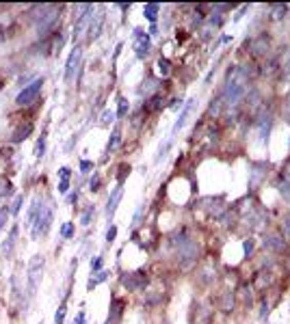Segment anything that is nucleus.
Listing matches in <instances>:
<instances>
[{"instance_id": "f257e3e1", "label": "nucleus", "mask_w": 290, "mask_h": 324, "mask_svg": "<svg viewBox=\"0 0 290 324\" xmlns=\"http://www.w3.org/2000/svg\"><path fill=\"white\" fill-rule=\"evenodd\" d=\"M44 78H35L30 85H26L22 91L17 93V98H15V104L17 106H30L33 102H37V98H39V93H41V89H44Z\"/></svg>"}, {"instance_id": "f03ea898", "label": "nucleus", "mask_w": 290, "mask_h": 324, "mask_svg": "<svg viewBox=\"0 0 290 324\" xmlns=\"http://www.w3.org/2000/svg\"><path fill=\"white\" fill-rule=\"evenodd\" d=\"M52 218H55V207L50 203H44V207H41V212L37 216V221L33 223V238L46 236L50 232V225H52Z\"/></svg>"}, {"instance_id": "7ed1b4c3", "label": "nucleus", "mask_w": 290, "mask_h": 324, "mask_svg": "<svg viewBox=\"0 0 290 324\" xmlns=\"http://www.w3.org/2000/svg\"><path fill=\"white\" fill-rule=\"evenodd\" d=\"M41 268H44V255H35L28 264V296H33L37 285H39Z\"/></svg>"}, {"instance_id": "20e7f679", "label": "nucleus", "mask_w": 290, "mask_h": 324, "mask_svg": "<svg viewBox=\"0 0 290 324\" xmlns=\"http://www.w3.org/2000/svg\"><path fill=\"white\" fill-rule=\"evenodd\" d=\"M264 249L275 255H284L288 251V240L282 236V232H271L264 236Z\"/></svg>"}, {"instance_id": "39448f33", "label": "nucleus", "mask_w": 290, "mask_h": 324, "mask_svg": "<svg viewBox=\"0 0 290 324\" xmlns=\"http://www.w3.org/2000/svg\"><path fill=\"white\" fill-rule=\"evenodd\" d=\"M121 283L126 285L130 292H139L148 285V275L143 270H134V273H123L121 275Z\"/></svg>"}, {"instance_id": "423d86ee", "label": "nucleus", "mask_w": 290, "mask_h": 324, "mask_svg": "<svg viewBox=\"0 0 290 324\" xmlns=\"http://www.w3.org/2000/svg\"><path fill=\"white\" fill-rule=\"evenodd\" d=\"M80 61H82V48L76 46L74 50H71V54L65 63V82H71L76 76V71L80 69Z\"/></svg>"}, {"instance_id": "0eeeda50", "label": "nucleus", "mask_w": 290, "mask_h": 324, "mask_svg": "<svg viewBox=\"0 0 290 324\" xmlns=\"http://www.w3.org/2000/svg\"><path fill=\"white\" fill-rule=\"evenodd\" d=\"M249 46H251L249 52H251V56H253V59H264V56L271 54V39L264 37V35L256 37Z\"/></svg>"}, {"instance_id": "6e6552de", "label": "nucleus", "mask_w": 290, "mask_h": 324, "mask_svg": "<svg viewBox=\"0 0 290 324\" xmlns=\"http://www.w3.org/2000/svg\"><path fill=\"white\" fill-rule=\"evenodd\" d=\"M238 74H241L247 82H251V80H256L258 76H260V65H258L256 61H247V63H243V65H238Z\"/></svg>"}, {"instance_id": "1a4fd4ad", "label": "nucleus", "mask_w": 290, "mask_h": 324, "mask_svg": "<svg viewBox=\"0 0 290 324\" xmlns=\"http://www.w3.org/2000/svg\"><path fill=\"white\" fill-rule=\"evenodd\" d=\"M33 128H35V125H33V121H22V123H20L17 125V128L13 130V134H11V143H22V141H26L28 137H30V132H33Z\"/></svg>"}, {"instance_id": "9d476101", "label": "nucleus", "mask_w": 290, "mask_h": 324, "mask_svg": "<svg viewBox=\"0 0 290 324\" xmlns=\"http://www.w3.org/2000/svg\"><path fill=\"white\" fill-rule=\"evenodd\" d=\"M91 15V26H89V39H98L100 30H102V22H104V13H102V9H93Z\"/></svg>"}, {"instance_id": "9b49d317", "label": "nucleus", "mask_w": 290, "mask_h": 324, "mask_svg": "<svg viewBox=\"0 0 290 324\" xmlns=\"http://www.w3.org/2000/svg\"><path fill=\"white\" fill-rule=\"evenodd\" d=\"M216 305L221 307V311H234V307H236L234 290H225V292H221V296L216 298Z\"/></svg>"}, {"instance_id": "f8f14e48", "label": "nucleus", "mask_w": 290, "mask_h": 324, "mask_svg": "<svg viewBox=\"0 0 290 324\" xmlns=\"http://www.w3.org/2000/svg\"><path fill=\"white\" fill-rule=\"evenodd\" d=\"M121 197H123V186L119 184V186L115 188V190L111 193V197H108V205H106V214H108V218H113V214L117 212V207H119Z\"/></svg>"}, {"instance_id": "ddd939ff", "label": "nucleus", "mask_w": 290, "mask_h": 324, "mask_svg": "<svg viewBox=\"0 0 290 324\" xmlns=\"http://www.w3.org/2000/svg\"><path fill=\"white\" fill-rule=\"evenodd\" d=\"M17 234H20V227L13 225V227H11V232H9V238L3 242V246H0V251H3V255H5V257H11L13 246H15V242H17Z\"/></svg>"}, {"instance_id": "4468645a", "label": "nucleus", "mask_w": 290, "mask_h": 324, "mask_svg": "<svg viewBox=\"0 0 290 324\" xmlns=\"http://www.w3.org/2000/svg\"><path fill=\"white\" fill-rule=\"evenodd\" d=\"M121 313H123V300H121V298H113L106 324H117V322L121 320Z\"/></svg>"}, {"instance_id": "2eb2a0df", "label": "nucleus", "mask_w": 290, "mask_h": 324, "mask_svg": "<svg viewBox=\"0 0 290 324\" xmlns=\"http://www.w3.org/2000/svg\"><path fill=\"white\" fill-rule=\"evenodd\" d=\"M191 108H193V102H189L184 106V110L180 112V117H178V121H175V125H173V130H171V134H169V143H173V139H175V134H178L180 130H182V125L186 123V117H189V112H191Z\"/></svg>"}, {"instance_id": "dca6fc26", "label": "nucleus", "mask_w": 290, "mask_h": 324, "mask_svg": "<svg viewBox=\"0 0 290 324\" xmlns=\"http://www.w3.org/2000/svg\"><path fill=\"white\" fill-rule=\"evenodd\" d=\"M266 177V169H264V164H253V169H251V177H249V186L256 188L262 184V180Z\"/></svg>"}, {"instance_id": "f3484780", "label": "nucleus", "mask_w": 290, "mask_h": 324, "mask_svg": "<svg viewBox=\"0 0 290 324\" xmlns=\"http://www.w3.org/2000/svg\"><path fill=\"white\" fill-rule=\"evenodd\" d=\"M253 285L258 290H266L268 285H271V270H258L256 279H253Z\"/></svg>"}, {"instance_id": "a211bd4d", "label": "nucleus", "mask_w": 290, "mask_h": 324, "mask_svg": "<svg viewBox=\"0 0 290 324\" xmlns=\"http://www.w3.org/2000/svg\"><path fill=\"white\" fill-rule=\"evenodd\" d=\"M41 207H44V201L35 199V201H33V205H30L28 214H26V225H28V227H33V223L37 221V216H39V212H41Z\"/></svg>"}, {"instance_id": "6ab92c4d", "label": "nucleus", "mask_w": 290, "mask_h": 324, "mask_svg": "<svg viewBox=\"0 0 290 324\" xmlns=\"http://www.w3.org/2000/svg\"><path fill=\"white\" fill-rule=\"evenodd\" d=\"M150 50H152V41H150V37L145 35V37H141L139 41H137V56L139 59H145L150 54Z\"/></svg>"}, {"instance_id": "aec40b11", "label": "nucleus", "mask_w": 290, "mask_h": 324, "mask_svg": "<svg viewBox=\"0 0 290 324\" xmlns=\"http://www.w3.org/2000/svg\"><path fill=\"white\" fill-rule=\"evenodd\" d=\"M162 106V98L160 96H152L150 100L143 102V112H156Z\"/></svg>"}, {"instance_id": "412c9836", "label": "nucleus", "mask_w": 290, "mask_h": 324, "mask_svg": "<svg viewBox=\"0 0 290 324\" xmlns=\"http://www.w3.org/2000/svg\"><path fill=\"white\" fill-rule=\"evenodd\" d=\"M277 188H279V193L284 195V199L290 203V177H288V175H282V177H279Z\"/></svg>"}, {"instance_id": "4be33fe9", "label": "nucleus", "mask_w": 290, "mask_h": 324, "mask_svg": "<svg viewBox=\"0 0 290 324\" xmlns=\"http://www.w3.org/2000/svg\"><path fill=\"white\" fill-rule=\"evenodd\" d=\"M119 143H121V130L119 128H115L113 130V134H111V141H108V147H106V151L108 154H113L117 147H119Z\"/></svg>"}, {"instance_id": "5701e85b", "label": "nucleus", "mask_w": 290, "mask_h": 324, "mask_svg": "<svg viewBox=\"0 0 290 324\" xmlns=\"http://www.w3.org/2000/svg\"><path fill=\"white\" fill-rule=\"evenodd\" d=\"M158 9H160L158 5H145V7H143V15L148 17L152 24H156V17H158Z\"/></svg>"}, {"instance_id": "b1692460", "label": "nucleus", "mask_w": 290, "mask_h": 324, "mask_svg": "<svg viewBox=\"0 0 290 324\" xmlns=\"http://www.w3.org/2000/svg\"><path fill=\"white\" fill-rule=\"evenodd\" d=\"M225 108V104H223V100H221V96L219 98H216V100H212L210 102V108H208V115H210V117H219V115H221V110Z\"/></svg>"}, {"instance_id": "393cba45", "label": "nucleus", "mask_w": 290, "mask_h": 324, "mask_svg": "<svg viewBox=\"0 0 290 324\" xmlns=\"http://www.w3.org/2000/svg\"><path fill=\"white\" fill-rule=\"evenodd\" d=\"M108 279V270H100V273H96V277H91L89 279V283H87V290L91 292L93 288H96L98 283H102V281H106Z\"/></svg>"}, {"instance_id": "a878e982", "label": "nucleus", "mask_w": 290, "mask_h": 324, "mask_svg": "<svg viewBox=\"0 0 290 324\" xmlns=\"http://www.w3.org/2000/svg\"><path fill=\"white\" fill-rule=\"evenodd\" d=\"M288 7L286 5H271V20H282L286 17Z\"/></svg>"}, {"instance_id": "bb28decb", "label": "nucleus", "mask_w": 290, "mask_h": 324, "mask_svg": "<svg viewBox=\"0 0 290 324\" xmlns=\"http://www.w3.org/2000/svg\"><path fill=\"white\" fill-rule=\"evenodd\" d=\"M93 214H96V205H87L85 210H82V216H80V225H89L91 223V218H93Z\"/></svg>"}, {"instance_id": "cd10ccee", "label": "nucleus", "mask_w": 290, "mask_h": 324, "mask_svg": "<svg viewBox=\"0 0 290 324\" xmlns=\"http://www.w3.org/2000/svg\"><path fill=\"white\" fill-rule=\"evenodd\" d=\"M46 154V134H41L35 143V158H41Z\"/></svg>"}, {"instance_id": "c85d7f7f", "label": "nucleus", "mask_w": 290, "mask_h": 324, "mask_svg": "<svg viewBox=\"0 0 290 324\" xmlns=\"http://www.w3.org/2000/svg\"><path fill=\"white\" fill-rule=\"evenodd\" d=\"M279 69L284 71V74H290V50H286L282 59H279Z\"/></svg>"}, {"instance_id": "c756f323", "label": "nucleus", "mask_w": 290, "mask_h": 324, "mask_svg": "<svg viewBox=\"0 0 290 324\" xmlns=\"http://www.w3.org/2000/svg\"><path fill=\"white\" fill-rule=\"evenodd\" d=\"M65 313H67V305H65V302H61L57 313H55V324H63L65 322Z\"/></svg>"}, {"instance_id": "7c9ffc66", "label": "nucleus", "mask_w": 290, "mask_h": 324, "mask_svg": "<svg viewBox=\"0 0 290 324\" xmlns=\"http://www.w3.org/2000/svg\"><path fill=\"white\" fill-rule=\"evenodd\" d=\"M102 188V177H100V173H93V177L89 180V190L91 193H98Z\"/></svg>"}, {"instance_id": "2f4dec72", "label": "nucleus", "mask_w": 290, "mask_h": 324, "mask_svg": "<svg viewBox=\"0 0 290 324\" xmlns=\"http://www.w3.org/2000/svg\"><path fill=\"white\" fill-rule=\"evenodd\" d=\"M9 195H13V184L9 180H3L0 182V197H9Z\"/></svg>"}, {"instance_id": "473e14b6", "label": "nucleus", "mask_w": 290, "mask_h": 324, "mask_svg": "<svg viewBox=\"0 0 290 324\" xmlns=\"http://www.w3.org/2000/svg\"><path fill=\"white\" fill-rule=\"evenodd\" d=\"M130 110V102L126 98H119V108H117V117H126Z\"/></svg>"}, {"instance_id": "72a5a7b5", "label": "nucleus", "mask_w": 290, "mask_h": 324, "mask_svg": "<svg viewBox=\"0 0 290 324\" xmlns=\"http://www.w3.org/2000/svg\"><path fill=\"white\" fill-rule=\"evenodd\" d=\"M115 117H117V115L113 112V110H104V112H102L100 125H108V123H113V121H115Z\"/></svg>"}, {"instance_id": "f704fd0d", "label": "nucleus", "mask_w": 290, "mask_h": 324, "mask_svg": "<svg viewBox=\"0 0 290 324\" xmlns=\"http://www.w3.org/2000/svg\"><path fill=\"white\" fill-rule=\"evenodd\" d=\"M71 234H74V223H65L63 227H61V238H71Z\"/></svg>"}, {"instance_id": "c9c22d12", "label": "nucleus", "mask_w": 290, "mask_h": 324, "mask_svg": "<svg viewBox=\"0 0 290 324\" xmlns=\"http://www.w3.org/2000/svg\"><path fill=\"white\" fill-rule=\"evenodd\" d=\"M9 216H11V207L3 205V207H0V229H3V225H5V221H7Z\"/></svg>"}, {"instance_id": "e433bc0d", "label": "nucleus", "mask_w": 290, "mask_h": 324, "mask_svg": "<svg viewBox=\"0 0 290 324\" xmlns=\"http://www.w3.org/2000/svg\"><path fill=\"white\" fill-rule=\"evenodd\" d=\"M243 249H245V257H253V240L249 238V240H245V242H243Z\"/></svg>"}, {"instance_id": "4c0bfd02", "label": "nucleus", "mask_w": 290, "mask_h": 324, "mask_svg": "<svg viewBox=\"0 0 290 324\" xmlns=\"http://www.w3.org/2000/svg\"><path fill=\"white\" fill-rule=\"evenodd\" d=\"M282 236H284L286 240H290V216L282 218Z\"/></svg>"}, {"instance_id": "58836bf2", "label": "nucleus", "mask_w": 290, "mask_h": 324, "mask_svg": "<svg viewBox=\"0 0 290 324\" xmlns=\"http://www.w3.org/2000/svg\"><path fill=\"white\" fill-rule=\"evenodd\" d=\"M158 69H160V74H162V76H167L169 71H171V63H169L167 59H165V61L160 59V61H158Z\"/></svg>"}, {"instance_id": "ea45409f", "label": "nucleus", "mask_w": 290, "mask_h": 324, "mask_svg": "<svg viewBox=\"0 0 290 324\" xmlns=\"http://www.w3.org/2000/svg\"><path fill=\"white\" fill-rule=\"evenodd\" d=\"M22 203H24V197H22V195L15 197V201H13V205H11V216H15V214L20 212V207H22Z\"/></svg>"}, {"instance_id": "a19ab883", "label": "nucleus", "mask_w": 290, "mask_h": 324, "mask_svg": "<svg viewBox=\"0 0 290 324\" xmlns=\"http://www.w3.org/2000/svg\"><path fill=\"white\" fill-rule=\"evenodd\" d=\"M115 238H117V227L115 225H111L108 227V232H106V242L111 244V242H115Z\"/></svg>"}, {"instance_id": "79ce46f5", "label": "nucleus", "mask_w": 290, "mask_h": 324, "mask_svg": "<svg viewBox=\"0 0 290 324\" xmlns=\"http://www.w3.org/2000/svg\"><path fill=\"white\" fill-rule=\"evenodd\" d=\"M128 173H130V166H128V164H121V166H119V171H117V180H119V184L123 182V177H126Z\"/></svg>"}, {"instance_id": "37998d69", "label": "nucleus", "mask_w": 290, "mask_h": 324, "mask_svg": "<svg viewBox=\"0 0 290 324\" xmlns=\"http://www.w3.org/2000/svg\"><path fill=\"white\" fill-rule=\"evenodd\" d=\"M91 270H93V273H100V270H102V257L91 259Z\"/></svg>"}, {"instance_id": "c03bdc74", "label": "nucleus", "mask_w": 290, "mask_h": 324, "mask_svg": "<svg viewBox=\"0 0 290 324\" xmlns=\"http://www.w3.org/2000/svg\"><path fill=\"white\" fill-rule=\"evenodd\" d=\"M59 175H61V180H69L71 169H69V166H61V169H59Z\"/></svg>"}, {"instance_id": "a18cd8bd", "label": "nucleus", "mask_w": 290, "mask_h": 324, "mask_svg": "<svg viewBox=\"0 0 290 324\" xmlns=\"http://www.w3.org/2000/svg\"><path fill=\"white\" fill-rule=\"evenodd\" d=\"M67 190H69V180H61V182H59V193L65 195Z\"/></svg>"}, {"instance_id": "49530a36", "label": "nucleus", "mask_w": 290, "mask_h": 324, "mask_svg": "<svg viewBox=\"0 0 290 324\" xmlns=\"http://www.w3.org/2000/svg\"><path fill=\"white\" fill-rule=\"evenodd\" d=\"M91 169H93V162H89V160H82V162H80V171H82V173H89Z\"/></svg>"}, {"instance_id": "de8ad7c7", "label": "nucleus", "mask_w": 290, "mask_h": 324, "mask_svg": "<svg viewBox=\"0 0 290 324\" xmlns=\"http://www.w3.org/2000/svg\"><path fill=\"white\" fill-rule=\"evenodd\" d=\"M0 156H3V158H11V156H13V147H11V145H9V147H3V149H0Z\"/></svg>"}, {"instance_id": "09e8293b", "label": "nucleus", "mask_w": 290, "mask_h": 324, "mask_svg": "<svg viewBox=\"0 0 290 324\" xmlns=\"http://www.w3.org/2000/svg\"><path fill=\"white\" fill-rule=\"evenodd\" d=\"M74 324H85V309L78 311V316L74 318Z\"/></svg>"}, {"instance_id": "8fccbe9b", "label": "nucleus", "mask_w": 290, "mask_h": 324, "mask_svg": "<svg viewBox=\"0 0 290 324\" xmlns=\"http://www.w3.org/2000/svg\"><path fill=\"white\" fill-rule=\"evenodd\" d=\"M76 199H78V190H76V193H71V195L67 197V203H74Z\"/></svg>"}, {"instance_id": "3c124183", "label": "nucleus", "mask_w": 290, "mask_h": 324, "mask_svg": "<svg viewBox=\"0 0 290 324\" xmlns=\"http://www.w3.org/2000/svg\"><path fill=\"white\" fill-rule=\"evenodd\" d=\"M150 33H152V35H158V28H156V24H152V28H150Z\"/></svg>"}, {"instance_id": "603ef678", "label": "nucleus", "mask_w": 290, "mask_h": 324, "mask_svg": "<svg viewBox=\"0 0 290 324\" xmlns=\"http://www.w3.org/2000/svg\"><path fill=\"white\" fill-rule=\"evenodd\" d=\"M3 87H5V80H3V78H0V89H3Z\"/></svg>"}]
</instances>
